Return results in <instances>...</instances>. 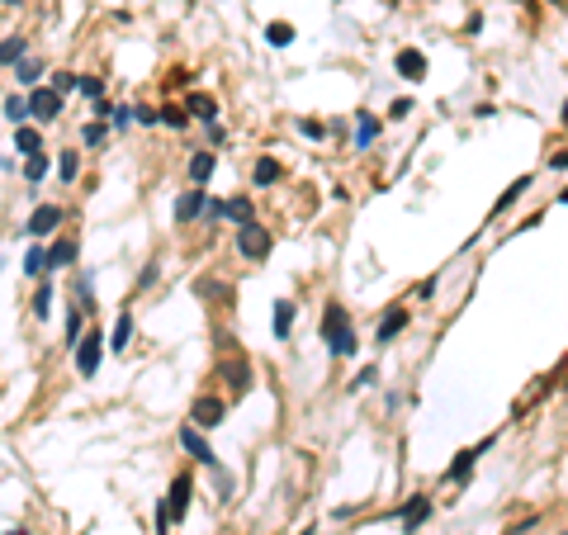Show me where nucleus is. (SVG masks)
Wrapping results in <instances>:
<instances>
[{
	"label": "nucleus",
	"mask_w": 568,
	"mask_h": 535,
	"mask_svg": "<svg viewBox=\"0 0 568 535\" xmlns=\"http://www.w3.org/2000/svg\"><path fill=\"white\" fill-rule=\"evenodd\" d=\"M322 346L331 351V355H355V327H350V313L341 308V303H327L322 308Z\"/></svg>",
	"instance_id": "1"
},
{
	"label": "nucleus",
	"mask_w": 568,
	"mask_h": 535,
	"mask_svg": "<svg viewBox=\"0 0 568 535\" xmlns=\"http://www.w3.org/2000/svg\"><path fill=\"white\" fill-rule=\"evenodd\" d=\"M105 346H110V341H105L100 331H85V336L76 341V375H81V379H95V375H100Z\"/></svg>",
	"instance_id": "2"
},
{
	"label": "nucleus",
	"mask_w": 568,
	"mask_h": 535,
	"mask_svg": "<svg viewBox=\"0 0 568 535\" xmlns=\"http://www.w3.org/2000/svg\"><path fill=\"white\" fill-rule=\"evenodd\" d=\"M237 252L247 256V261H266L270 256V233L261 223H242L237 228Z\"/></svg>",
	"instance_id": "3"
},
{
	"label": "nucleus",
	"mask_w": 568,
	"mask_h": 535,
	"mask_svg": "<svg viewBox=\"0 0 568 535\" xmlns=\"http://www.w3.org/2000/svg\"><path fill=\"white\" fill-rule=\"evenodd\" d=\"M223 417H227V403H223V398H199V403L189 408V426H199V431L223 426Z\"/></svg>",
	"instance_id": "4"
},
{
	"label": "nucleus",
	"mask_w": 568,
	"mask_h": 535,
	"mask_svg": "<svg viewBox=\"0 0 568 535\" xmlns=\"http://www.w3.org/2000/svg\"><path fill=\"white\" fill-rule=\"evenodd\" d=\"M62 218H66L62 204H38L29 213V223H24V233H29V237H47V233H57V228H62Z\"/></svg>",
	"instance_id": "5"
},
{
	"label": "nucleus",
	"mask_w": 568,
	"mask_h": 535,
	"mask_svg": "<svg viewBox=\"0 0 568 535\" xmlns=\"http://www.w3.org/2000/svg\"><path fill=\"white\" fill-rule=\"evenodd\" d=\"M29 114L38 119V124H52V119L62 114V95L52 90V86H38V90L29 95Z\"/></svg>",
	"instance_id": "6"
},
{
	"label": "nucleus",
	"mask_w": 568,
	"mask_h": 535,
	"mask_svg": "<svg viewBox=\"0 0 568 535\" xmlns=\"http://www.w3.org/2000/svg\"><path fill=\"white\" fill-rule=\"evenodd\" d=\"M189 493H194V478H189V474H175V478H171V493L161 498V502H166V517H171V521H180V517H185Z\"/></svg>",
	"instance_id": "7"
},
{
	"label": "nucleus",
	"mask_w": 568,
	"mask_h": 535,
	"mask_svg": "<svg viewBox=\"0 0 568 535\" xmlns=\"http://www.w3.org/2000/svg\"><path fill=\"white\" fill-rule=\"evenodd\" d=\"M180 445H185V450H189L194 459H199V464H208V469L218 464V455H213V445L204 441V431H199V426H189V422L180 426Z\"/></svg>",
	"instance_id": "8"
},
{
	"label": "nucleus",
	"mask_w": 568,
	"mask_h": 535,
	"mask_svg": "<svg viewBox=\"0 0 568 535\" xmlns=\"http://www.w3.org/2000/svg\"><path fill=\"white\" fill-rule=\"evenodd\" d=\"M426 517H431V498H426V493H412L408 502H403V535H417Z\"/></svg>",
	"instance_id": "9"
},
{
	"label": "nucleus",
	"mask_w": 568,
	"mask_h": 535,
	"mask_svg": "<svg viewBox=\"0 0 568 535\" xmlns=\"http://www.w3.org/2000/svg\"><path fill=\"white\" fill-rule=\"evenodd\" d=\"M213 375H218L223 384H232L237 394H242V389H252V365L242 360V355H232V360H218V370H213Z\"/></svg>",
	"instance_id": "10"
},
{
	"label": "nucleus",
	"mask_w": 568,
	"mask_h": 535,
	"mask_svg": "<svg viewBox=\"0 0 568 535\" xmlns=\"http://www.w3.org/2000/svg\"><path fill=\"white\" fill-rule=\"evenodd\" d=\"M76 256H81V242H76V237H57V242L47 247V270H66V266H76Z\"/></svg>",
	"instance_id": "11"
},
{
	"label": "nucleus",
	"mask_w": 568,
	"mask_h": 535,
	"mask_svg": "<svg viewBox=\"0 0 568 535\" xmlns=\"http://www.w3.org/2000/svg\"><path fill=\"white\" fill-rule=\"evenodd\" d=\"M204 208H208V194H204V189H199V185L185 189V194L175 199V223H194Z\"/></svg>",
	"instance_id": "12"
},
{
	"label": "nucleus",
	"mask_w": 568,
	"mask_h": 535,
	"mask_svg": "<svg viewBox=\"0 0 568 535\" xmlns=\"http://www.w3.org/2000/svg\"><path fill=\"white\" fill-rule=\"evenodd\" d=\"M492 441H483V445H473V450H459L455 455V464H450V474H445V483H469V474H473V464H478V455L488 450Z\"/></svg>",
	"instance_id": "13"
},
{
	"label": "nucleus",
	"mask_w": 568,
	"mask_h": 535,
	"mask_svg": "<svg viewBox=\"0 0 568 535\" xmlns=\"http://www.w3.org/2000/svg\"><path fill=\"white\" fill-rule=\"evenodd\" d=\"M408 317H412L408 308H384V317H379V331H374V341H379V346H389L398 331L408 327Z\"/></svg>",
	"instance_id": "14"
},
{
	"label": "nucleus",
	"mask_w": 568,
	"mask_h": 535,
	"mask_svg": "<svg viewBox=\"0 0 568 535\" xmlns=\"http://www.w3.org/2000/svg\"><path fill=\"white\" fill-rule=\"evenodd\" d=\"M394 66H398V76L422 81L426 76V52H422V47H403V52L394 57Z\"/></svg>",
	"instance_id": "15"
},
{
	"label": "nucleus",
	"mask_w": 568,
	"mask_h": 535,
	"mask_svg": "<svg viewBox=\"0 0 568 535\" xmlns=\"http://www.w3.org/2000/svg\"><path fill=\"white\" fill-rule=\"evenodd\" d=\"M185 114H194V119L213 124V119H218V100H213V95H204V90H194V95H185Z\"/></svg>",
	"instance_id": "16"
},
{
	"label": "nucleus",
	"mask_w": 568,
	"mask_h": 535,
	"mask_svg": "<svg viewBox=\"0 0 568 535\" xmlns=\"http://www.w3.org/2000/svg\"><path fill=\"white\" fill-rule=\"evenodd\" d=\"M218 171V157H213V152H194V157H189V180H194V185L204 189L208 185V175Z\"/></svg>",
	"instance_id": "17"
},
{
	"label": "nucleus",
	"mask_w": 568,
	"mask_h": 535,
	"mask_svg": "<svg viewBox=\"0 0 568 535\" xmlns=\"http://www.w3.org/2000/svg\"><path fill=\"white\" fill-rule=\"evenodd\" d=\"M294 317H299V303H289V299H280L275 303V322H270V331H275V336H289V331H294Z\"/></svg>",
	"instance_id": "18"
},
{
	"label": "nucleus",
	"mask_w": 568,
	"mask_h": 535,
	"mask_svg": "<svg viewBox=\"0 0 568 535\" xmlns=\"http://www.w3.org/2000/svg\"><path fill=\"white\" fill-rule=\"evenodd\" d=\"M194 294H199L204 303H223V308L232 303V289H227V284H218V280H199V284H194Z\"/></svg>",
	"instance_id": "19"
},
{
	"label": "nucleus",
	"mask_w": 568,
	"mask_h": 535,
	"mask_svg": "<svg viewBox=\"0 0 568 535\" xmlns=\"http://www.w3.org/2000/svg\"><path fill=\"white\" fill-rule=\"evenodd\" d=\"M223 213H227V218H237V228H242V223H256V204L247 199V194H232V199L223 204Z\"/></svg>",
	"instance_id": "20"
},
{
	"label": "nucleus",
	"mask_w": 568,
	"mask_h": 535,
	"mask_svg": "<svg viewBox=\"0 0 568 535\" xmlns=\"http://www.w3.org/2000/svg\"><path fill=\"white\" fill-rule=\"evenodd\" d=\"M280 175H284V166H280V161H275V157H261V161H256V166H252V180H256V185H261V189H266V185H275Z\"/></svg>",
	"instance_id": "21"
},
{
	"label": "nucleus",
	"mask_w": 568,
	"mask_h": 535,
	"mask_svg": "<svg viewBox=\"0 0 568 535\" xmlns=\"http://www.w3.org/2000/svg\"><path fill=\"white\" fill-rule=\"evenodd\" d=\"M29 57V43L24 38H0V66H19Z\"/></svg>",
	"instance_id": "22"
},
{
	"label": "nucleus",
	"mask_w": 568,
	"mask_h": 535,
	"mask_svg": "<svg viewBox=\"0 0 568 535\" xmlns=\"http://www.w3.org/2000/svg\"><path fill=\"white\" fill-rule=\"evenodd\" d=\"M15 147L24 152V157H38V152H43V138H38V128H33V124L15 128Z\"/></svg>",
	"instance_id": "23"
},
{
	"label": "nucleus",
	"mask_w": 568,
	"mask_h": 535,
	"mask_svg": "<svg viewBox=\"0 0 568 535\" xmlns=\"http://www.w3.org/2000/svg\"><path fill=\"white\" fill-rule=\"evenodd\" d=\"M5 119H10L15 128H24L33 119V114H29V100H24V95H5Z\"/></svg>",
	"instance_id": "24"
},
{
	"label": "nucleus",
	"mask_w": 568,
	"mask_h": 535,
	"mask_svg": "<svg viewBox=\"0 0 568 535\" xmlns=\"http://www.w3.org/2000/svg\"><path fill=\"white\" fill-rule=\"evenodd\" d=\"M374 138H379V119L374 114H360L355 119V147H374Z\"/></svg>",
	"instance_id": "25"
},
{
	"label": "nucleus",
	"mask_w": 568,
	"mask_h": 535,
	"mask_svg": "<svg viewBox=\"0 0 568 535\" xmlns=\"http://www.w3.org/2000/svg\"><path fill=\"white\" fill-rule=\"evenodd\" d=\"M71 289H76V313H95V294H90V275H85V270L76 275Z\"/></svg>",
	"instance_id": "26"
},
{
	"label": "nucleus",
	"mask_w": 568,
	"mask_h": 535,
	"mask_svg": "<svg viewBox=\"0 0 568 535\" xmlns=\"http://www.w3.org/2000/svg\"><path fill=\"white\" fill-rule=\"evenodd\" d=\"M24 275H33V280H43V275H47V247H29V256H24Z\"/></svg>",
	"instance_id": "27"
},
{
	"label": "nucleus",
	"mask_w": 568,
	"mask_h": 535,
	"mask_svg": "<svg viewBox=\"0 0 568 535\" xmlns=\"http://www.w3.org/2000/svg\"><path fill=\"white\" fill-rule=\"evenodd\" d=\"M266 43L270 47H289V43H294V24H280V19L266 24Z\"/></svg>",
	"instance_id": "28"
},
{
	"label": "nucleus",
	"mask_w": 568,
	"mask_h": 535,
	"mask_svg": "<svg viewBox=\"0 0 568 535\" xmlns=\"http://www.w3.org/2000/svg\"><path fill=\"white\" fill-rule=\"evenodd\" d=\"M15 76H19V86H33V81L43 76V62H38V57H24V62L15 66Z\"/></svg>",
	"instance_id": "29"
},
{
	"label": "nucleus",
	"mask_w": 568,
	"mask_h": 535,
	"mask_svg": "<svg viewBox=\"0 0 568 535\" xmlns=\"http://www.w3.org/2000/svg\"><path fill=\"white\" fill-rule=\"evenodd\" d=\"M128 336H133V313H124L119 322H114V336H110V346H114V351H124V346H128Z\"/></svg>",
	"instance_id": "30"
},
{
	"label": "nucleus",
	"mask_w": 568,
	"mask_h": 535,
	"mask_svg": "<svg viewBox=\"0 0 568 535\" xmlns=\"http://www.w3.org/2000/svg\"><path fill=\"white\" fill-rule=\"evenodd\" d=\"M33 313L38 317H52V284H38V294H33Z\"/></svg>",
	"instance_id": "31"
},
{
	"label": "nucleus",
	"mask_w": 568,
	"mask_h": 535,
	"mask_svg": "<svg viewBox=\"0 0 568 535\" xmlns=\"http://www.w3.org/2000/svg\"><path fill=\"white\" fill-rule=\"evenodd\" d=\"M161 124L175 128V133H185V128H189V114H185V110H175V105H166V110H161Z\"/></svg>",
	"instance_id": "32"
},
{
	"label": "nucleus",
	"mask_w": 568,
	"mask_h": 535,
	"mask_svg": "<svg viewBox=\"0 0 568 535\" xmlns=\"http://www.w3.org/2000/svg\"><path fill=\"white\" fill-rule=\"evenodd\" d=\"M76 171H81V157H76V152H62V157H57V175L71 185V180H76Z\"/></svg>",
	"instance_id": "33"
},
{
	"label": "nucleus",
	"mask_w": 568,
	"mask_h": 535,
	"mask_svg": "<svg viewBox=\"0 0 568 535\" xmlns=\"http://www.w3.org/2000/svg\"><path fill=\"white\" fill-rule=\"evenodd\" d=\"M47 171H52V161H47L43 152H38V157H29V161H24V175H29V180H43Z\"/></svg>",
	"instance_id": "34"
},
{
	"label": "nucleus",
	"mask_w": 568,
	"mask_h": 535,
	"mask_svg": "<svg viewBox=\"0 0 568 535\" xmlns=\"http://www.w3.org/2000/svg\"><path fill=\"white\" fill-rule=\"evenodd\" d=\"M521 189H531V175H521V180H511V185H507V194H502V199H497V208H492V213H502V208L511 204V199H516Z\"/></svg>",
	"instance_id": "35"
},
{
	"label": "nucleus",
	"mask_w": 568,
	"mask_h": 535,
	"mask_svg": "<svg viewBox=\"0 0 568 535\" xmlns=\"http://www.w3.org/2000/svg\"><path fill=\"white\" fill-rule=\"evenodd\" d=\"M105 138H110V128H105V124H85V128H81V142H85V147H100Z\"/></svg>",
	"instance_id": "36"
},
{
	"label": "nucleus",
	"mask_w": 568,
	"mask_h": 535,
	"mask_svg": "<svg viewBox=\"0 0 568 535\" xmlns=\"http://www.w3.org/2000/svg\"><path fill=\"white\" fill-rule=\"evenodd\" d=\"M76 86H81L76 71H57V76H52V90H57V95H71Z\"/></svg>",
	"instance_id": "37"
},
{
	"label": "nucleus",
	"mask_w": 568,
	"mask_h": 535,
	"mask_svg": "<svg viewBox=\"0 0 568 535\" xmlns=\"http://www.w3.org/2000/svg\"><path fill=\"white\" fill-rule=\"evenodd\" d=\"M76 90H81V95H90V100H105V81H100V76H81Z\"/></svg>",
	"instance_id": "38"
},
{
	"label": "nucleus",
	"mask_w": 568,
	"mask_h": 535,
	"mask_svg": "<svg viewBox=\"0 0 568 535\" xmlns=\"http://www.w3.org/2000/svg\"><path fill=\"white\" fill-rule=\"evenodd\" d=\"M81 317H85V313H76V308L66 313V341H71V346L81 341Z\"/></svg>",
	"instance_id": "39"
},
{
	"label": "nucleus",
	"mask_w": 568,
	"mask_h": 535,
	"mask_svg": "<svg viewBox=\"0 0 568 535\" xmlns=\"http://www.w3.org/2000/svg\"><path fill=\"white\" fill-rule=\"evenodd\" d=\"M299 133H303V138H327V128H322V124H317V119H299Z\"/></svg>",
	"instance_id": "40"
},
{
	"label": "nucleus",
	"mask_w": 568,
	"mask_h": 535,
	"mask_svg": "<svg viewBox=\"0 0 568 535\" xmlns=\"http://www.w3.org/2000/svg\"><path fill=\"white\" fill-rule=\"evenodd\" d=\"M374 379H379V370H374V365H365L360 375H355V384H350V389H369V384H374Z\"/></svg>",
	"instance_id": "41"
},
{
	"label": "nucleus",
	"mask_w": 568,
	"mask_h": 535,
	"mask_svg": "<svg viewBox=\"0 0 568 535\" xmlns=\"http://www.w3.org/2000/svg\"><path fill=\"white\" fill-rule=\"evenodd\" d=\"M133 124H161V114L147 110V105H138V110H133Z\"/></svg>",
	"instance_id": "42"
},
{
	"label": "nucleus",
	"mask_w": 568,
	"mask_h": 535,
	"mask_svg": "<svg viewBox=\"0 0 568 535\" xmlns=\"http://www.w3.org/2000/svg\"><path fill=\"white\" fill-rule=\"evenodd\" d=\"M412 114V100H394V105H389V119H408Z\"/></svg>",
	"instance_id": "43"
},
{
	"label": "nucleus",
	"mask_w": 568,
	"mask_h": 535,
	"mask_svg": "<svg viewBox=\"0 0 568 535\" xmlns=\"http://www.w3.org/2000/svg\"><path fill=\"white\" fill-rule=\"evenodd\" d=\"M157 261H152V266H147V270H142V275H138V289H147V284H157Z\"/></svg>",
	"instance_id": "44"
},
{
	"label": "nucleus",
	"mask_w": 568,
	"mask_h": 535,
	"mask_svg": "<svg viewBox=\"0 0 568 535\" xmlns=\"http://www.w3.org/2000/svg\"><path fill=\"white\" fill-rule=\"evenodd\" d=\"M550 166H554V171H568V152H559V157H550Z\"/></svg>",
	"instance_id": "45"
},
{
	"label": "nucleus",
	"mask_w": 568,
	"mask_h": 535,
	"mask_svg": "<svg viewBox=\"0 0 568 535\" xmlns=\"http://www.w3.org/2000/svg\"><path fill=\"white\" fill-rule=\"evenodd\" d=\"M5 535H29V531H5Z\"/></svg>",
	"instance_id": "46"
},
{
	"label": "nucleus",
	"mask_w": 568,
	"mask_h": 535,
	"mask_svg": "<svg viewBox=\"0 0 568 535\" xmlns=\"http://www.w3.org/2000/svg\"><path fill=\"white\" fill-rule=\"evenodd\" d=\"M5 5H19V0H5Z\"/></svg>",
	"instance_id": "47"
},
{
	"label": "nucleus",
	"mask_w": 568,
	"mask_h": 535,
	"mask_svg": "<svg viewBox=\"0 0 568 535\" xmlns=\"http://www.w3.org/2000/svg\"><path fill=\"white\" fill-rule=\"evenodd\" d=\"M550 5H564V0H550Z\"/></svg>",
	"instance_id": "48"
},
{
	"label": "nucleus",
	"mask_w": 568,
	"mask_h": 535,
	"mask_svg": "<svg viewBox=\"0 0 568 535\" xmlns=\"http://www.w3.org/2000/svg\"><path fill=\"white\" fill-rule=\"evenodd\" d=\"M559 535H568V531H559Z\"/></svg>",
	"instance_id": "49"
},
{
	"label": "nucleus",
	"mask_w": 568,
	"mask_h": 535,
	"mask_svg": "<svg viewBox=\"0 0 568 535\" xmlns=\"http://www.w3.org/2000/svg\"><path fill=\"white\" fill-rule=\"evenodd\" d=\"M564 389H568V384H564Z\"/></svg>",
	"instance_id": "50"
}]
</instances>
